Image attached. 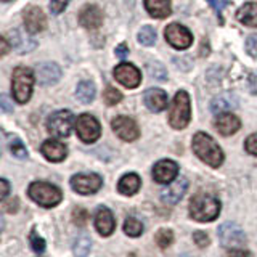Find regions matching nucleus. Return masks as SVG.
<instances>
[{"mask_svg":"<svg viewBox=\"0 0 257 257\" xmlns=\"http://www.w3.org/2000/svg\"><path fill=\"white\" fill-rule=\"evenodd\" d=\"M188 211L196 222H212L220 214V201L209 193H198L191 198Z\"/></svg>","mask_w":257,"mask_h":257,"instance_id":"f257e3e1","label":"nucleus"},{"mask_svg":"<svg viewBox=\"0 0 257 257\" xmlns=\"http://www.w3.org/2000/svg\"><path fill=\"white\" fill-rule=\"evenodd\" d=\"M191 147L195 155L211 167H219L223 163V153L220 147L214 142L212 137H209L207 134L198 132L193 137Z\"/></svg>","mask_w":257,"mask_h":257,"instance_id":"f03ea898","label":"nucleus"},{"mask_svg":"<svg viewBox=\"0 0 257 257\" xmlns=\"http://www.w3.org/2000/svg\"><path fill=\"white\" fill-rule=\"evenodd\" d=\"M29 198L42 207H55L63 199V193L58 187L47 182H34L29 185Z\"/></svg>","mask_w":257,"mask_h":257,"instance_id":"7ed1b4c3","label":"nucleus"},{"mask_svg":"<svg viewBox=\"0 0 257 257\" xmlns=\"http://www.w3.org/2000/svg\"><path fill=\"white\" fill-rule=\"evenodd\" d=\"M32 85H34V74H32V71L24 66L15 68L12 77V90L15 100L18 103H28L32 93Z\"/></svg>","mask_w":257,"mask_h":257,"instance_id":"20e7f679","label":"nucleus"},{"mask_svg":"<svg viewBox=\"0 0 257 257\" xmlns=\"http://www.w3.org/2000/svg\"><path fill=\"white\" fill-rule=\"evenodd\" d=\"M191 119L190 109V96L185 90L177 92L175 98L172 101V108L169 112V124L174 128H185Z\"/></svg>","mask_w":257,"mask_h":257,"instance_id":"39448f33","label":"nucleus"},{"mask_svg":"<svg viewBox=\"0 0 257 257\" xmlns=\"http://www.w3.org/2000/svg\"><path fill=\"white\" fill-rule=\"evenodd\" d=\"M72 124H74V116H72L71 111L66 109H61V111H56L53 114L48 117L47 120V128L53 137H68Z\"/></svg>","mask_w":257,"mask_h":257,"instance_id":"423d86ee","label":"nucleus"},{"mask_svg":"<svg viewBox=\"0 0 257 257\" xmlns=\"http://www.w3.org/2000/svg\"><path fill=\"white\" fill-rule=\"evenodd\" d=\"M76 132L79 139L84 143H93L100 139L101 135V127L93 116L90 114H82L76 120Z\"/></svg>","mask_w":257,"mask_h":257,"instance_id":"0eeeda50","label":"nucleus"},{"mask_svg":"<svg viewBox=\"0 0 257 257\" xmlns=\"http://www.w3.org/2000/svg\"><path fill=\"white\" fill-rule=\"evenodd\" d=\"M219 238L223 246L227 247H241L246 244V233L235 222H225L219 228Z\"/></svg>","mask_w":257,"mask_h":257,"instance_id":"6e6552de","label":"nucleus"},{"mask_svg":"<svg viewBox=\"0 0 257 257\" xmlns=\"http://www.w3.org/2000/svg\"><path fill=\"white\" fill-rule=\"evenodd\" d=\"M103 185V180L96 174H77L71 179V187L79 195H93Z\"/></svg>","mask_w":257,"mask_h":257,"instance_id":"1a4fd4ad","label":"nucleus"},{"mask_svg":"<svg viewBox=\"0 0 257 257\" xmlns=\"http://www.w3.org/2000/svg\"><path fill=\"white\" fill-rule=\"evenodd\" d=\"M166 40L177 50H185L193 44V36L185 26L174 23L166 28Z\"/></svg>","mask_w":257,"mask_h":257,"instance_id":"9d476101","label":"nucleus"},{"mask_svg":"<svg viewBox=\"0 0 257 257\" xmlns=\"http://www.w3.org/2000/svg\"><path fill=\"white\" fill-rule=\"evenodd\" d=\"M112 131L124 142H134L140 137L139 125L135 124V120L125 116H119L116 119H112Z\"/></svg>","mask_w":257,"mask_h":257,"instance_id":"9b49d317","label":"nucleus"},{"mask_svg":"<svg viewBox=\"0 0 257 257\" xmlns=\"http://www.w3.org/2000/svg\"><path fill=\"white\" fill-rule=\"evenodd\" d=\"M177 174H179V166L171 159H161L153 167V179L163 185L172 183L177 179Z\"/></svg>","mask_w":257,"mask_h":257,"instance_id":"f8f14e48","label":"nucleus"},{"mask_svg":"<svg viewBox=\"0 0 257 257\" xmlns=\"http://www.w3.org/2000/svg\"><path fill=\"white\" fill-rule=\"evenodd\" d=\"M114 77L119 84H122L127 88H135L142 82V72L137 69L134 64L122 63L114 69Z\"/></svg>","mask_w":257,"mask_h":257,"instance_id":"ddd939ff","label":"nucleus"},{"mask_svg":"<svg viewBox=\"0 0 257 257\" xmlns=\"http://www.w3.org/2000/svg\"><path fill=\"white\" fill-rule=\"evenodd\" d=\"M23 20H24V28L29 34H37V32L45 29V15L39 7L31 5L23 12Z\"/></svg>","mask_w":257,"mask_h":257,"instance_id":"4468645a","label":"nucleus"},{"mask_svg":"<svg viewBox=\"0 0 257 257\" xmlns=\"http://www.w3.org/2000/svg\"><path fill=\"white\" fill-rule=\"evenodd\" d=\"M187 188H188L187 179L180 177V179H177L174 183L169 185L166 190H163V193H161V199H163L164 204L174 206L183 198V195L187 193Z\"/></svg>","mask_w":257,"mask_h":257,"instance_id":"2eb2a0df","label":"nucleus"},{"mask_svg":"<svg viewBox=\"0 0 257 257\" xmlns=\"http://www.w3.org/2000/svg\"><path fill=\"white\" fill-rule=\"evenodd\" d=\"M95 228L101 236H109L116 228V220L114 215L108 207H98V211L95 214Z\"/></svg>","mask_w":257,"mask_h":257,"instance_id":"dca6fc26","label":"nucleus"},{"mask_svg":"<svg viewBox=\"0 0 257 257\" xmlns=\"http://www.w3.org/2000/svg\"><path fill=\"white\" fill-rule=\"evenodd\" d=\"M36 77L39 84L42 85H53L60 80L61 77V69L56 63H42L37 66Z\"/></svg>","mask_w":257,"mask_h":257,"instance_id":"f3484780","label":"nucleus"},{"mask_svg":"<svg viewBox=\"0 0 257 257\" xmlns=\"http://www.w3.org/2000/svg\"><path fill=\"white\" fill-rule=\"evenodd\" d=\"M79 21L87 29H96L103 23V13L98 7L95 5H85L79 13Z\"/></svg>","mask_w":257,"mask_h":257,"instance_id":"a211bd4d","label":"nucleus"},{"mask_svg":"<svg viewBox=\"0 0 257 257\" xmlns=\"http://www.w3.org/2000/svg\"><path fill=\"white\" fill-rule=\"evenodd\" d=\"M40 151H42V155L48 161H52V163H61V161L68 156V148L58 140L44 142L42 147H40Z\"/></svg>","mask_w":257,"mask_h":257,"instance_id":"6ab92c4d","label":"nucleus"},{"mask_svg":"<svg viewBox=\"0 0 257 257\" xmlns=\"http://www.w3.org/2000/svg\"><path fill=\"white\" fill-rule=\"evenodd\" d=\"M215 128L217 132L223 137H228V135H233L239 131V119L236 116H233L231 112H223V114H219V117L215 119Z\"/></svg>","mask_w":257,"mask_h":257,"instance_id":"aec40b11","label":"nucleus"},{"mask_svg":"<svg viewBox=\"0 0 257 257\" xmlns=\"http://www.w3.org/2000/svg\"><path fill=\"white\" fill-rule=\"evenodd\" d=\"M143 100L148 109L155 112L163 111L167 106V93L164 90H161V88H150V90L145 92Z\"/></svg>","mask_w":257,"mask_h":257,"instance_id":"412c9836","label":"nucleus"},{"mask_svg":"<svg viewBox=\"0 0 257 257\" xmlns=\"http://www.w3.org/2000/svg\"><path fill=\"white\" fill-rule=\"evenodd\" d=\"M238 106V98L233 93H222L215 96L211 103V109L214 114H223V112L233 111Z\"/></svg>","mask_w":257,"mask_h":257,"instance_id":"4be33fe9","label":"nucleus"},{"mask_svg":"<svg viewBox=\"0 0 257 257\" xmlns=\"http://www.w3.org/2000/svg\"><path fill=\"white\" fill-rule=\"evenodd\" d=\"M10 45L18 53H26V52L34 50V47L37 44H36V40H32L28 34H23L21 31L15 29L10 32Z\"/></svg>","mask_w":257,"mask_h":257,"instance_id":"5701e85b","label":"nucleus"},{"mask_svg":"<svg viewBox=\"0 0 257 257\" xmlns=\"http://www.w3.org/2000/svg\"><path fill=\"white\" fill-rule=\"evenodd\" d=\"M145 8L153 18H167L171 15V0H145Z\"/></svg>","mask_w":257,"mask_h":257,"instance_id":"b1692460","label":"nucleus"},{"mask_svg":"<svg viewBox=\"0 0 257 257\" xmlns=\"http://www.w3.org/2000/svg\"><path fill=\"white\" fill-rule=\"evenodd\" d=\"M140 185H142V180H140L139 175H137V174H125L122 179L119 180L117 190H119L120 195L132 196L140 190Z\"/></svg>","mask_w":257,"mask_h":257,"instance_id":"393cba45","label":"nucleus"},{"mask_svg":"<svg viewBox=\"0 0 257 257\" xmlns=\"http://www.w3.org/2000/svg\"><path fill=\"white\" fill-rule=\"evenodd\" d=\"M236 16H238V20H239L241 23L246 24V26L257 28V2L244 4V5L238 10Z\"/></svg>","mask_w":257,"mask_h":257,"instance_id":"a878e982","label":"nucleus"},{"mask_svg":"<svg viewBox=\"0 0 257 257\" xmlns=\"http://www.w3.org/2000/svg\"><path fill=\"white\" fill-rule=\"evenodd\" d=\"M76 95L82 103H90L95 98V85L90 80H82L76 88Z\"/></svg>","mask_w":257,"mask_h":257,"instance_id":"bb28decb","label":"nucleus"},{"mask_svg":"<svg viewBox=\"0 0 257 257\" xmlns=\"http://www.w3.org/2000/svg\"><path fill=\"white\" fill-rule=\"evenodd\" d=\"M143 230H145V227H143V223L139 219H135V217H128V219H125V222H124V233H125L127 236L137 238V236L142 235Z\"/></svg>","mask_w":257,"mask_h":257,"instance_id":"cd10ccee","label":"nucleus"},{"mask_svg":"<svg viewBox=\"0 0 257 257\" xmlns=\"http://www.w3.org/2000/svg\"><path fill=\"white\" fill-rule=\"evenodd\" d=\"M8 148H10L13 156L20 158V159L28 156V150H26V147H24L23 142L18 139V137H10V139H8Z\"/></svg>","mask_w":257,"mask_h":257,"instance_id":"c85d7f7f","label":"nucleus"},{"mask_svg":"<svg viewBox=\"0 0 257 257\" xmlns=\"http://www.w3.org/2000/svg\"><path fill=\"white\" fill-rule=\"evenodd\" d=\"M155 241H156V244L161 249L169 247V246L174 243V233H172V230H169V228H161V230H158L156 236H155Z\"/></svg>","mask_w":257,"mask_h":257,"instance_id":"c756f323","label":"nucleus"},{"mask_svg":"<svg viewBox=\"0 0 257 257\" xmlns=\"http://www.w3.org/2000/svg\"><path fill=\"white\" fill-rule=\"evenodd\" d=\"M90 247H92V243L90 239L87 236H79L76 241H74V246H72V251L77 257H85L88 252H90Z\"/></svg>","mask_w":257,"mask_h":257,"instance_id":"7c9ffc66","label":"nucleus"},{"mask_svg":"<svg viewBox=\"0 0 257 257\" xmlns=\"http://www.w3.org/2000/svg\"><path fill=\"white\" fill-rule=\"evenodd\" d=\"M139 42L142 45H147V47L153 45V44L156 42V31L153 29L151 26L142 28L140 32H139Z\"/></svg>","mask_w":257,"mask_h":257,"instance_id":"2f4dec72","label":"nucleus"},{"mask_svg":"<svg viewBox=\"0 0 257 257\" xmlns=\"http://www.w3.org/2000/svg\"><path fill=\"white\" fill-rule=\"evenodd\" d=\"M103 98H104V103L109 104V106H112V104H116V103L120 101V98H122V95H120V92L116 90L114 87H106V90H104Z\"/></svg>","mask_w":257,"mask_h":257,"instance_id":"473e14b6","label":"nucleus"},{"mask_svg":"<svg viewBox=\"0 0 257 257\" xmlns=\"http://www.w3.org/2000/svg\"><path fill=\"white\" fill-rule=\"evenodd\" d=\"M29 243H31L32 251H36L37 254L45 251V241H44V238H40V236L37 235V231H36V230H32V231H31Z\"/></svg>","mask_w":257,"mask_h":257,"instance_id":"72a5a7b5","label":"nucleus"},{"mask_svg":"<svg viewBox=\"0 0 257 257\" xmlns=\"http://www.w3.org/2000/svg\"><path fill=\"white\" fill-rule=\"evenodd\" d=\"M72 222L79 225V227H84L88 222V212L84 207H76L74 211H72Z\"/></svg>","mask_w":257,"mask_h":257,"instance_id":"f704fd0d","label":"nucleus"},{"mask_svg":"<svg viewBox=\"0 0 257 257\" xmlns=\"http://www.w3.org/2000/svg\"><path fill=\"white\" fill-rule=\"evenodd\" d=\"M207 2L211 4V7L214 8V12L217 13V16H219V23L222 24V23H223L222 12H223L228 5H231V2H230V0H207Z\"/></svg>","mask_w":257,"mask_h":257,"instance_id":"c9c22d12","label":"nucleus"},{"mask_svg":"<svg viewBox=\"0 0 257 257\" xmlns=\"http://www.w3.org/2000/svg\"><path fill=\"white\" fill-rule=\"evenodd\" d=\"M148 72H150V76L155 77V79H166L167 77L164 68L161 66L159 63H150L148 64Z\"/></svg>","mask_w":257,"mask_h":257,"instance_id":"e433bc0d","label":"nucleus"},{"mask_svg":"<svg viewBox=\"0 0 257 257\" xmlns=\"http://www.w3.org/2000/svg\"><path fill=\"white\" fill-rule=\"evenodd\" d=\"M244 148L249 155L257 156V134H252V135L247 137L246 142H244Z\"/></svg>","mask_w":257,"mask_h":257,"instance_id":"4c0bfd02","label":"nucleus"},{"mask_svg":"<svg viewBox=\"0 0 257 257\" xmlns=\"http://www.w3.org/2000/svg\"><path fill=\"white\" fill-rule=\"evenodd\" d=\"M246 52L251 56H257V34L249 36L246 40Z\"/></svg>","mask_w":257,"mask_h":257,"instance_id":"58836bf2","label":"nucleus"},{"mask_svg":"<svg viewBox=\"0 0 257 257\" xmlns=\"http://www.w3.org/2000/svg\"><path fill=\"white\" fill-rule=\"evenodd\" d=\"M68 4H69V0H50V10L52 13L58 15L68 7Z\"/></svg>","mask_w":257,"mask_h":257,"instance_id":"ea45409f","label":"nucleus"},{"mask_svg":"<svg viewBox=\"0 0 257 257\" xmlns=\"http://www.w3.org/2000/svg\"><path fill=\"white\" fill-rule=\"evenodd\" d=\"M193 239H195V243L199 247H206L209 244V236L206 235V231H196L195 235H193Z\"/></svg>","mask_w":257,"mask_h":257,"instance_id":"a19ab883","label":"nucleus"},{"mask_svg":"<svg viewBox=\"0 0 257 257\" xmlns=\"http://www.w3.org/2000/svg\"><path fill=\"white\" fill-rule=\"evenodd\" d=\"M225 257H252V254L249 251H244V249H241V247H233L231 251L227 252Z\"/></svg>","mask_w":257,"mask_h":257,"instance_id":"79ce46f5","label":"nucleus"},{"mask_svg":"<svg viewBox=\"0 0 257 257\" xmlns=\"http://www.w3.org/2000/svg\"><path fill=\"white\" fill-rule=\"evenodd\" d=\"M116 56L120 60H125L127 56H128V48L124 45V44H120L117 48H116Z\"/></svg>","mask_w":257,"mask_h":257,"instance_id":"37998d69","label":"nucleus"},{"mask_svg":"<svg viewBox=\"0 0 257 257\" xmlns=\"http://www.w3.org/2000/svg\"><path fill=\"white\" fill-rule=\"evenodd\" d=\"M0 187H2V193H0V198H2V201L7 199L8 193H10V185H8V182L5 179L0 180Z\"/></svg>","mask_w":257,"mask_h":257,"instance_id":"c03bdc74","label":"nucleus"},{"mask_svg":"<svg viewBox=\"0 0 257 257\" xmlns=\"http://www.w3.org/2000/svg\"><path fill=\"white\" fill-rule=\"evenodd\" d=\"M4 209H5V211L7 212H16V211H18V199H12V203L10 204H7V203H4Z\"/></svg>","mask_w":257,"mask_h":257,"instance_id":"a18cd8bd","label":"nucleus"},{"mask_svg":"<svg viewBox=\"0 0 257 257\" xmlns=\"http://www.w3.org/2000/svg\"><path fill=\"white\" fill-rule=\"evenodd\" d=\"M249 88H251V92L254 95H257V72H255V74H252L251 79H249Z\"/></svg>","mask_w":257,"mask_h":257,"instance_id":"49530a36","label":"nucleus"},{"mask_svg":"<svg viewBox=\"0 0 257 257\" xmlns=\"http://www.w3.org/2000/svg\"><path fill=\"white\" fill-rule=\"evenodd\" d=\"M0 45H2V50H0V55L5 56V55H7V52H8V48L12 47L10 44L7 42V37H5V36H2V39H0Z\"/></svg>","mask_w":257,"mask_h":257,"instance_id":"de8ad7c7","label":"nucleus"},{"mask_svg":"<svg viewBox=\"0 0 257 257\" xmlns=\"http://www.w3.org/2000/svg\"><path fill=\"white\" fill-rule=\"evenodd\" d=\"M0 101H2V108H4L5 112L13 111V108L10 106V103H8V96H7V95H2V98H0Z\"/></svg>","mask_w":257,"mask_h":257,"instance_id":"09e8293b","label":"nucleus"},{"mask_svg":"<svg viewBox=\"0 0 257 257\" xmlns=\"http://www.w3.org/2000/svg\"><path fill=\"white\" fill-rule=\"evenodd\" d=\"M4 2H10V0H4Z\"/></svg>","mask_w":257,"mask_h":257,"instance_id":"8fccbe9b","label":"nucleus"}]
</instances>
